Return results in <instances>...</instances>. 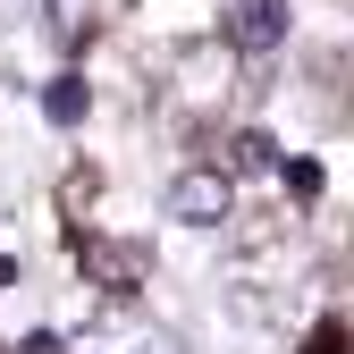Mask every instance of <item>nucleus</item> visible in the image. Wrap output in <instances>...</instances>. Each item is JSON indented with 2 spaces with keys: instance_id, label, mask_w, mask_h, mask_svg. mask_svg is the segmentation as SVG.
<instances>
[{
  "instance_id": "f257e3e1",
  "label": "nucleus",
  "mask_w": 354,
  "mask_h": 354,
  "mask_svg": "<svg viewBox=\"0 0 354 354\" xmlns=\"http://www.w3.org/2000/svg\"><path fill=\"white\" fill-rule=\"evenodd\" d=\"M169 219H177V228H228V219H236V177L219 160L169 177Z\"/></svg>"
},
{
  "instance_id": "f03ea898",
  "label": "nucleus",
  "mask_w": 354,
  "mask_h": 354,
  "mask_svg": "<svg viewBox=\"0 0 354 354\" xmlns=\"http://www.w3.org/2000/svg\"><path fill=\"white\" fill-rule=\"evenodd\" d=\"M228 42H236V51H279V42H287V0H236Z\"/></svg>"
},
{
  "instance_id": "7ed1b4c3",
  "label": "nucleus",
  "mask_w": 354,
  "mask_h": 354,
  "mask_svg": "<svg viewBox=\"0 0 354 354\" xmlns=\"http://www.w3.org/2000/svg\"><path fill=\"white\" fill-rule=\"evenodd\" d=\"M136 337H144V321H136V313H93V321L68 337V354H127Z\"/></svg>"
},
{
  "instance_id": "20e7f679",
  "label": "nucleus",
  "mask_w": 354,
  "mask_h": 354,
  "mask_svg": "<svg viewBox=\"0 0 354 354\" xmlns=\"http://www.w3.org/2000/svg\"><path fill=\"white\" fill-rule=\"evenodd\" d=\"M219 169H228V177H261V169H279V144L261 136V127H245V136L228 144V160H219Z\"/></svg>"
},
{
  "instance_id": "39448f33",
  "label": "nucleus",
  "mask_w": 354,
  "mask_h": 354,
  "mask_svg": "<svg viewBox=\"0 0 354 354\" xmlns=\"http://www.w3.org/2000/svg\"><path fill=\"white\" fill-rule=\"evenodd\" d=\"M42 118H51V127H76L84 118V76H51V84H42Z\"/></svg>"
},
{
  "instance_id": "423d86ee",
  "label": "nucleus",
  "mask_w": 354,
  "mask_h": 354,
  "mask_svg": "<svg viewBox=\"0 0 354 354\" xmlns=\"http://www.w3.org/2000/svg\"><path fill=\"white\" fill-rule=\"evenodd\" d=\"M34 9H42V26H51L59 42H76L84 26H93V0H34Z\"/></svg>"
},
{
  "instance_id": "0eeeda50",
  "label": "nucleus",
  "mask_w": 354,
  "mask_h": 354,
  "mask_svg": "<svg viewBox=\"0 0 354 354\" xmlns=\"http://www.w3.org/2000/svg\"><path fill=\"white\" fill-rule=\"evenodd\" d=\"M127 354H177V337H169V329H144V337L127 346Z\"/></svg>"
}]
</instances>
